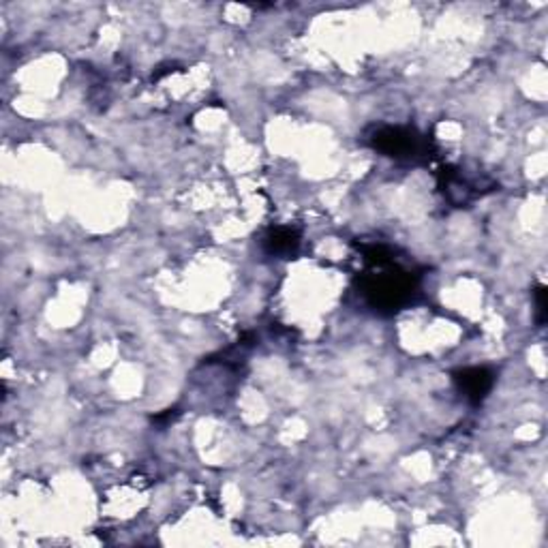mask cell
Masks as SVG:
<instances>
[{
	"label": "cell",
	"mask_w": 548,
	"mask_h": 548,
	"mask_svg": "<svg viewBox=\"0 0 548 548\" xmlns=\"http://www.w3.org/2000/svg\"><path fill=\"white\" fill-rule=\"evenodd\" d=\"M367 260L371 268L362 276V294L368 305L377 311H398L414 294L416 276L386 257L384 246L367 249Z\"/></svg>",
	"instance_id": "obj_1"
},
{
	"label": "cell",
	"mask_w": 548,
	"mask_h": 548,
	"mask_svg": "<svg viewBox=\"0 0 548 548\" xmlns=\"http://www.w3.org/2000/svg\"><path fill=\"white\" fill-rule=\"evenodd\" d=\"M373 146L392 159H418L427 155V140L403 127L379 129L373 135Z\"/></svg>",
	"instance_id": "obj_2"
},
{
	"label": "cell",
	"mask_w": 548,
	"mask_h": 548,
	"mask_svg": "<svg viewBox=\"0 0 548 548\" xmlns=\"http://www.w3.org/2000/svg\"><path fill=\"white\" fill-rule=\"evenodd\" d=\"M454 381H457L459 390L470 398L471 403H482L486 394L492 388V373L484 367H473V368H463V371L454 373Z\"/></svg>",
	"instance_id": "obj_3"
},
{
	"label": "cell",
	"mask_w": 548,
	"mask_h": 548,
	"mask_svg": "<svg viewBox=\"0 0 548 548\" xmlns=\"http://www.w3.org/2000/svg\"><path fill=\"white\" fill-rule=\"evenodd\" d=\"M264 244H266V251L270 255H294L298 251L300 236L294 230L279 227V230H273L268 233Z\"/></svg>",
	"instance_id": "obj_4"
},
{
	"label": "cell",
	"mask_w": 548,
	"mask_h": 548,
	"mask_svg": "<svg viewBox=\"0 0 548 548\" xmlns=\"http://www.w3.org/2000/svg\"><path fill=\"white\" fill-rule=\"evenodd\" d=\"M535 311H538V322L544 324V319H546V292H544V287L535 289Z\"/></svg>",
	"instance_id": "obj_5"
}]
</instances>
